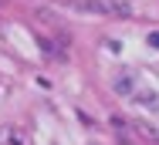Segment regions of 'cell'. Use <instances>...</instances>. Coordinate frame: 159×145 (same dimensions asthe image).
<instances>
[{
  "instance_id": "1",
  "label": "cell",
  "mask_w": 159,
  "mask_h": 145,
  "mask_svg": "<svg viewBox=\"0 0 159 145\" xmlns=\"http://www.w3.org/2000/svg\"><path fill=\"white\" fill-rule=\"evenodd\" d=\"M132 101L142 105V108H149V112H159V94L149 91V88H135V91H132Z\"/></svg>"
},
{
  "instance_id": "2",
  "label": "cell",
  "mask_w": 159,
  "mask_h": 145,
  "mask_svg": "<svg viewBox=\"0 0 159 145\" xmlns=\"http://www.w3.org/2000/svg\"><path fill=\"white\" fill-rule=\"evenodd\" d=\"M68 3L85 14H108V3H98V0H68Z\"/></svg>"
},
{
  "instance_id": "3",
  "label": "cell",
  "mask_w": 159,
  "mask_h": 145,
  "mask_svg": "<svg viewBox=\"0 0 159 145\" xmlns=\"http://www.w3.org/2000/svg\"><path fill=\"white\" fill-rule=\"evenodd\" d=\"M115 91H122V94H132V91H135V85H132V78H129V74H122V78L115 81Z\"/></svg>"
},
{
  "instance_id": "4",
  "label": "cell",
  "mask_w": 159,
  "mask_h": 145,
  "mask_svg": "<svg viewBox=\"0 0 159 145\" xmlns=\"http://www.w3.org/2000/svg\"><path fill=\"white\" fill-rule=\"evenodd\" d=\"M149 44H152V47L159 51V30H152V34H149Z\"/></svg>"
}]
</instances>
